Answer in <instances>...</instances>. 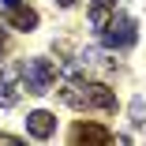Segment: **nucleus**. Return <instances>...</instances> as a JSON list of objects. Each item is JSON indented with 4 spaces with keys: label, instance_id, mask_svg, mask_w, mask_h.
Masks as SVG:
<instances>
[{
    "label": "nucleus",
    "instance_id": "nucleus-1",
    "mask_svg": "<svg viewBox=\"0 0 146 146\" xmlns=\"http://www.w3.org/2000/svg\"><path fill=\"white\" fill-rule=\"evenodd\" d=\"M60 101L71 109H94V112H116V90L105 82H64Z\"/></svg>",
    "mask_w": 146,
    "mask_h": 146
},
{
    "label": "nucleus",
    "instance_id": "nucleus-2",
    "mask_svg": "<svg viewBox=\"0 0 146 146\" xmlns=\"http://www.w3.org/2000/svg\"><path fill=\"white\" fill-rule=\"evenodd\" d=\"M23 75V86H26V94H49L52 90V79H56V68H52V60H41V56H30L23 68H19Z\"/></svg>",
    "mask_w": 146,
    "mask_h": 146
},
{
    "label": "nucleus",
    "instance_id": "nucleus-5",
    "mask_svg": "<svg viewBox=\"0 0 146 146\" xmlns=\"http://www.w3.org/2000/svg\"><path fill=\"white\" fill-rule=\"evenodd\" d=\"M19 64H4L0 68V109H11L19 101Z\"/></svg>",
    "mask_w": 146,
    "mask_h": 146
},
{
    "label": "nucleus",
    "instance_id": "nucleus-10",
    "mask_svg": "<svg viewBox=\"0 0 146 146\" xmlns=\"http://www.w3.org/2000/svg\"><path fill=\"white\" fill-rule=\"evenodd\" d=\"M0 146H19V135H8V131H0Z\"/></svg>",
    "mask_w": 146,
    "mask_h": 146
},
{
    "label": "nucleus",
    "instance_id": "nucleus-13",
    "mask_svg": "<svg viewBox=\"0 0 146 146\" xmlns=\"http://www.w3.org/2000/svg\"><path fill=\"white\" fill-rule=\"evenodd\" d=\"M11 4H19V0H4V8H11Z\"/></svg>",
    "mask_w": 146,
    "mask_h": 146
},
{
    "label": "nucleus",
    "instance_id": "nucleus-3",
    "mask_svg": "<svg viewBox=\"0 0 146 146\" xmlns=\"http://www.w3.org/2000/svg\"><path fill=\"white\" fill-rule=\"evenodd\" d=\"M101 41L109 49H131L139 41V30H135V19L131 15H109V23L101 26Z\"/></svg>",
    "mask_w": 146,
    "mask_h": 146
},
{
    "label": "nucleus",
    "instance_id": "nucleus-8",
    "mask_svg": "<svg viewBox=\"0 0 146 146\" xmlns=\"http://www.w3.org/2000/svg\"><path fill=\"white\" fill-rule=\"evenodd\" d=\"M109 8H112V4H101V0H94V8H90V26H98V30H101V26L109 23V15H112Z\"/></svg>",
    "mask_w": 146,
    "mask_h": 146
},
{
    "label": "nucleus",
    "instance_id": "nucleus-4",
    "mask_svg": "<svg viewBox=\"0 0 146 146\" xmlns=\"http://www.w3.org/2000/svg\"><path fill=\"white\" fill-rule=\"evenodd\" d=\"M71 142H86V146H109V142H116V135H112L109 127L94 124V120H79V124L71 127Z\"/></svg>",
    "mask_w": 146,
    "mask_h": 146
},
{
    "label": "nucleus",
    "instance_id": "nucleus-12",
    "mask_svg": "<svg viewBox=\"0 0 146 146\" xmlns=\"http://www.w3.org/2000/svg\"><path fill=\"white\" fill-rule=\"evenodd\" d=\"M56 4H60V8H71V4H75V0H56Z\"/></svg>",
    "mask_w": 146,
    "mask_h": 146
},
{
    "label": "nucleus",
    "instance_id": "nucleus-11",
    "mask_svg": "<svg viewBox=\"0 0 146 146\" xmlns=\"http://www.w3.org/2000/svg\"><path fill=\"white\" fill-rule=\"evenodd\" d=\"M8 49H11V41H8V34L0 30V56H8Z\"/></svg>",
    "mask_w": 146,
    "mask_h": 146
},
{
    "label": "nucleus",
    "instance_id": "nucleus-6",
    "mask_svg": "<svg viewBox=\"0 0 146 146\" xmlns=\"http://www.w3.org/2000/svg\"><path fill=\"white\" fill-rule=\"evenodd\" d=\"M4 23H8V26H15V30H26V34H30L34 26H38V11H34V8H26L23 0H19V4L4 8Z\"/></svg>",
    "mask_w": 146,
    "mask_h": 146
},
{
    "label": "nucleus",
    "instance_id": "nucleus-7",
    "mask_svg": "<svg viewBox=\"0 0 146 146\" xmlns=\"http://www.w3.org/2000/svg\"><path fill=\"white\" fill-rule=\"evenodd\" d=\"M26 131H30L34 139H52V131H56V116L45 112V109H34L30 116H26Z\"/></svg>",
    "mask_w": 146,
    "mask_h": 146
},
{
    "label": "nucleus",
    "instance_id": "nucleus-9",
    "mask_svg": "<svg viewBox=\"0 0 146 146\" xmlns=\"http://www.w3.org/2000/svg\"><path fill=\"white\" fill-rule=\"evenodd\" d=\"M131 124L135 127H146V101L142 98H131Z\"/></svg>",
    "mask_w": 146,
    "mask_h": 146
},
{
    "label": "nucleus",
    "instance_id": "nucleus-14",
    "mask_svg": "<svg viewBox=\"0 0 146 146\" xmlns=\"http://www.w3.org/2000/svg\"><path fill=\"white\" fill-rule=\"evenodd\" d=\"M101 4H116V0H101Z\"/></svg>",
    "mask_w": 146,
    "mask_h": 146
}]
</instances>
